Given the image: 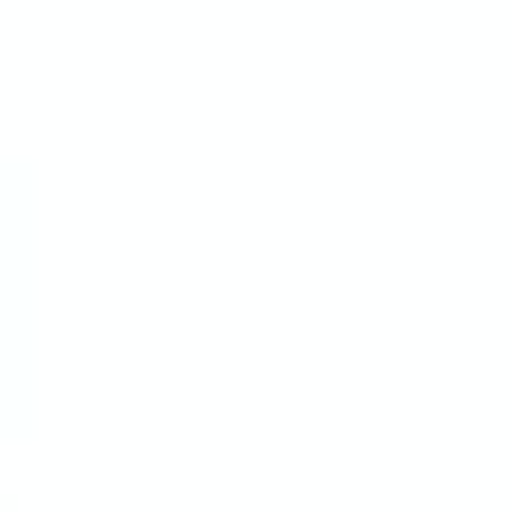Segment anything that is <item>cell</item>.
Here are the masks:
<instances>
[]
</instances>
